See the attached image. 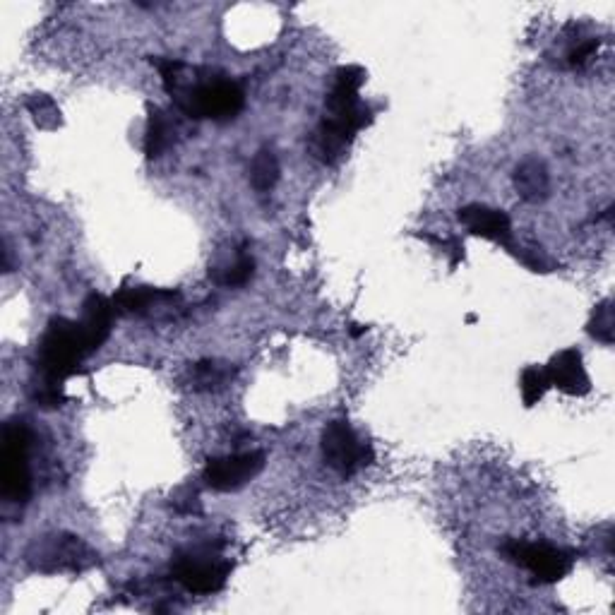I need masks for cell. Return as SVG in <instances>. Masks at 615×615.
Here are the masks:
<instances>
[{
  "label": "cell",
  "mask_w": 615,
  "mask_h": 615,
  "mask_svg": "<svg viewBox=\"0 0 615 615\" xmlns=\"http://www.w3.org/2000/svg\"><path fill=\"white\" fill-rule=\"evenodd\" d=\"M89 356L80 325L68 318H53L37 346V373L41 382L63 387L80 363Z\"/></svg>",
  "instance_id": "obj_1"
},
{
  "label": "cell",
  "mask_w": 615,
  "mask_h": 615,
  "mask_svg": "<svg viewBox=\"0 0 615 615\" xmlns=\"http://www.w3.org/2000/svg\"><path fill=\"white\" fill-rule=\"evenodd\" d=\"M234 563L222 555V548L205 543L178 551L171 560V577L190 594H217L226 587Z\"/></svg>",
  "instance_id": "obj_2"
},
{
  "label": "cell",
  "mask_w": 615,
  "mask_h": 615,
  "mask_svg": "<svg viewBox=\"0 0 615 615\" xmlns=\"http://www.w3.org/2000/svg\"><path fill=\"white\" fill-rule=\"evenodd\" d=\"M32 433L27 423L13 419L3 428V455H0V493L8 503L25 505L32 495Z\"/></svg>",
  "instance_id": "obj_3"
},
{
  "label": "cell",
  "mask_w": 615,
  "mask_h": 615,
  "mask_svg": "<svg viewBox=\"0 0 615 615\" xmlns=\"http://www.w3.org/2000/svg\"><path fill=\"white\" fill-rule=\"evenodd\" d=\"M29 565L44 575L85 572L99 563V555L75 534H53L34 543L27 551Z\"/></svg>",
  "instance_id": "obj_4"
},
{
  "label": "cell",
  "mask_w": 615,
  "mask_h": 615,
  "mask_svg": "<svg viewBox=\"0 0 615 615\" xmlns=\"http://www.w3.org/2000/svg\"><path fill=\"white\" fill-rule=\"evenodd\" d=\"M322 459L339 476H354L375 462L373 445L354 431L349 421H332L322 431Z\"/></svg>",
  "instance_id": "obj_5"
},
{
  "label": "cell",
  "mask_w": 615,
  "mask_h": 615,
  "mask_svg": "<svg viewBox=\"0 0 615 615\" xmlns=\"http://www.w3.org/2000/svg\"><path fill=\"white\" fill-rule=\"evenodd\" d=\"M373 123V111L366 104L349 106V109L327 111L325 121L318 125V133L313 137V152L315 157L325 164H332L344 154V149L354 142V137L363 128Z\"/></svg>",
  "instance_id": "obj_6"
},
{
  "label": "cell",
  "mask_w": 615,
  "mask_h": 615,
  "mask_svg": "<svg viewBox=\"0 0 615 615\" xmlns=\"http://www.w3.org/2000/svg\"><path fill=\"white\" fill-rule=\"evenodd\" d=\"M507 560L531 572L539 584H555L565 579L575 567V553L565 548L551 546L543 541H519L512 539L503 546Z\"/></svg>",
  "instance_id": "obj_7"
},
{
  "label": "cell",
  "mask_w": 615,
  "mask_h": 615,
  "mask_svg": "<svg viewBox=\"0 0 615 615\" xmlns=\"http://www.w3.org/2000/svg\"><path fill=\"white\" fill-rule=\"evenodd\" d=\"M265 469V452L250 450L241 455H226L207 462L202 481L219 493H231L253 481Z\"/></svg>",
  "instance_id": "obj_8"
},
{
  "label": "cell",
  "mask_w": 615,
  "mask_h": 615,
  "mask_svg": "<svg viewBox=\"0 0 615 615\" xmlns=\"http://www.w3.org/2000/svg\"><path fill=\"white\" fill-rule=\"evenodd\" d=\"M459 222L469 229V234L488 238V241L498 243L505 250L515 246V236H512V222L503 210H493L486 205H467L459 210Z\"/></svg>",
  "instance_id": "obj_9"
},
{
  "label": "cell",
  "mask_w": 615,
  "mask_h": 615,
  "mask_svg": "<svg viewBox=\"0 0 615 615\" xmlns=\"http://www.w3.org/2000/svg\"><path fill=\"white\" fill-rule=\"evenodd\" d=\"M548 385L560 390L570 397H584L591 392V380L587 368H584L582 354L577 349H565L551 358L546 368Z\"/></svg>",
  "instance_id": "obj_10"
},
{
  "label": "cell",
  "mask_w": 615,
  "mask_h": 615,
  "mask_svg": "<svg viewBox=\"0 0 615 615\" xmlns=\"http://www.w3.org/2000/svg\"><path fill=\"white\" fill-rule=\"evenodd\" d=\"M113 318H116L113 301H109V298L101 294L87 296L85 306H82V320L77 322V325H80L82 339H85L89 354L101 349V346L106 344V339L111 337Z\"/></svg>",
  "instance_id": "obj_11"
},
{
  "label": "cell",
  "mask_w": 615,
  "mask_h": 615,
  "mask_svg": "<svg viewBox=\"0 0 615 615\" xmlns=\"http://www.w3.org/2000/svg\"><path fill=\"white\" fill-rule=\"evenodd\" d=\"M181 298L178 291L152 289V286H123L111 298L116 315H145L154 306H164Z\"/></svg>",
  "instance_id": "obj_12"
},
{
  "label": "cell",
  "mask_w": 615,
  "mask_h": 615,
  "mask_svg": "<svg viewBox=\"0 0 615 615\" xmlns=\"http://www.w3.org/2000/svg\"><path fill=\"white\" fill-rule=\"evenodd\" d=\"M363 82H366V70L358 65H344L334 73V85L330 97H327V111L349 109L358 104V92H361Z\"/></svg>",
  "instance_id": "obj_13"
},
{
  "label": "cell",
  "mask_w": 615,
  "mask_h": 615,
  "mask_svg": "<svg viewBox=\"0 0 615 615\" xmlns=\"http://www.w3.org/2000/svg\"><path fill=\"white\" fill-rule=\"evenodd\" d=\"M515 188L522 200L541 202L548 197L551 190V176L548 169L539 159H527L517 166L515 171Z\"/></svg>",
  "instance_id": "obj_14"
},
{
  "label": "cell",
  "mask_w": 615,
  "mask_h": 615,
  "mask_svg": "<svg viewBox=\"0 0 615 615\" xmlns=\"http://www.w3.org/2000/svg\"><path fill=\"white\" fill-rule=\"evenodd\" d=\"M173 135H176V125L169 118V113L159 106H149L147 118V133H145V152L149 159L164 157L166 149L173 145Z\"/></svg>",
  "instance_id": "obj_15"
},
{
  "label": "cell",
  "mask_w": 615,
  "mask_h": 615,
  "mask_svg": "<svg viewBox=\"0 0 615 615\" xmlns=\"http://www.w3.org/2000/svg\"><path fill=\"white\" fill-rule=\"evenodd\" d=\"M193 387L200 392H212V390H222L234 378V368L229 363H219V361H200L193 366Z\"/></svg>",
  "instance_id": "obj_16"
},
{
  "label": "cell",
  "mask_w": 615,
  "mask_h": 615,
  "mask_svg": "<svg viewBox=\"0 0 615 615\" xmlns=\"http://www.w3.org/2000/svg\"><path fill=\"white\" fill-rule=\"evenodd\" d=\"M279 176H282V169H279L277 154L272 149H260L255 154L253 164H250V183L258 193H270L274 185L279 183Z\"/></svg>",
  "instance_id": "obj_17"
},
{
  "label": "cell",
  "mask_w": 615,
  "mask_h": 615,
  "mask_svg": "<svg viewBox=\"0 0 615 615\" xmlns=\"http://www.w3.org/2000/svg\"><path fill=\"white\" fill-rule=\"evenodd\" d=\"M25 106H27V111L32 113L34 123L44 130H56L63 121L61 109H58L56 101H53L49 94H32Z\"/></svg>",
  "instance_id": "obj_18"
},
{
  "label": "cell",
  "mask_w": 615,
  "mask_h": 615,
  "mask_svg": "<svg viewBox=\"0 0 615 615\" xmlns=\"http://www.w3.org/2000/svg\"><path fill=\"white\" fill-rule=\"evenodd\" d=\"M589 334L594 339H599L601 344H613L615 339V318H613V301L611 298H606V301H601L599 306L594 308V313H591L589 320Z\"/></svg>",
  "instance_id": "obj_19"
},
{
  "label": "cell",
  "mask_w": 615,
  "mask_h": 615,
  "mask_svg": "<svg viewBox=\"0 0 615 615\" xmlns=\"http://www.w3.org/2000/svg\"><path fill=\"white\" fill-rule=\"evenodd\" d=\"M519 387H522V399L527 406L539 404L543 399V394L548 392V378H546V370L529 366L522 373V378H519Z\"/></svg>",
  "instance_id": "obj_20"
},
{
  "label": "cell",
  "mask_w": 615,
  "mask_h": 615,
  "mask_svg": "<svg viewBox=\"0 0 615 615\" xmlns=\"http://www.w3.org/2000/svg\"><path fill=\"white\" fill-rule=\"evenodd\" d=\"M253 272H255V260L250 258V255L241 253L234 262H229L224 270H219L217 282L224 286H243L250 282Z\"/></svg>",
  "instance_id": "obj_21"
},
{
  "label": "cell",
  "mask_w": 615,
  "mask_h": 615,
  "mask_svg": "<svg viewBox=\"0 0 615 615\" xmlns=\"http://www.w3.org/2000/svg\"><path fill=\"white\" fill-rule=\"evenodd\" d=\"M510 253L522 262L524 267L531 272H551V262H548L546 255L541 253V248L536 246H522V243L515 241V246L510 248Z\"/></svg>",
  "instance_id": "obj_22"
},
{
  "label": "cell",
  "mask_w": 615,
  "mask_h": 615,
  "mask_svg": "<svg viewBox=\"0 0 615 615\" xmlns=\"http://www.w3.org/2000/svg\"><path fill=\"white\" fill-rule=\"evenodd\" d=\"M65 392L63 387L58 385H49V382H41L37 380V385H34L32 390V402L41 406V409H58V406L65 404Z\"/></svg>",
  "instance_id": "obj_23"
},
{
  "label": "cell",
  "mask_w": 615,
  "mask_h": 615,
  "mask_svg": "<svg viewBox=\"0 0 615 615\" xmlns=\"http://www.w3.org/2000/svg\"><path fill=\"white\" fill-rule=\"evenodd\" d=\"M171 505H173V510L181 512V515H200L202 512L200 493L193 491L190 486L178 488V491L171 495Z\"/></svg>",
  "instance_id": "obj_24"
},
{
  "label": "cell",
  "mask_w": 615,
  "mask_h": 615,
  "mask_svg": "<svg viewBox=\"0 0 615 615\" xmlns=\"http://www.w3.org/2000/svg\"><path fill=\"white\" fill-rule=\"evenodd\" d=\"M421 238H426V241L435 243V246L443 248L445 255H450V265L457 267L459 262L464 260V243L462 238L457 236H447V238H438V236H428V234H421Z\"/></svg>",
  "instance_id": "obj_25"
},
{
  "label": "cell",
  "mask_w": 615,
  "mask_h": 615,
  "mask_svg": "<svg viewBox=\"0 0 615 615\" xmlns=\"http://www.w3.org/2000/svg\"><path fill=\"white\" fill-rule=\"evenodd\" d=\"M596 49H599V39L579 41V44L572 46L570 53H567V63H570L572 68H579V65H584L591 56H594Z\"/></svg>",
  "instance_id": "obj_26"
},
{
  "label": "cell",
  "mask_w": 615,
  "mask_h": 615,
  "mask_svg": "<svg viewBox=\"0 0 615 615\" xmlns=\"http://www.w3.org/2000/svg\"><path fill=\"white\" fill-rule=\"evenodd\" d=\"M368 327L363 325H351V337H361V334H366Z\"/></svg>",
  "instance_id": "obj_27"
}]
</instances>
